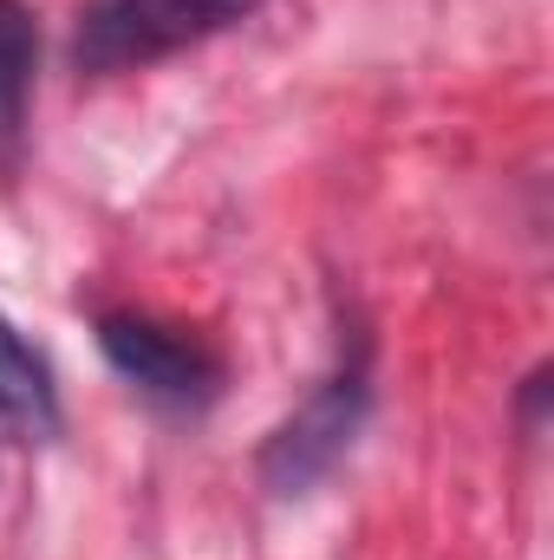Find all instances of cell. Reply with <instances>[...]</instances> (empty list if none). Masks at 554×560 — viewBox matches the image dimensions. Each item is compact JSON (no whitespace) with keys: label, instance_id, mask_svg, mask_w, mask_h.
Wrapping results in <instances>:
<instances>
[{"label":"cell","instance_id":"obj_1","mask_svg":"<svg viewBox=\"0 0 554 560\" xmlns=\"http://www.w3.org/2000/svg\"><path fill=\"white\" fill-rule=\"evenodd\" d=\"M255 7L262 0H85L79 33H72V59L92 79L143 72V66H163V59L242 26Z\"/></svg>","mask_w":554,"mask_h":560},{"label":"cell","instance_id":"obj_2","mask_svg":"<svg viewBox=\"0 0 554 560\" xmlns=\"http://www.w3.org/2000/svg\"><path fill=\"white\" fill-rule=\"evenodd\" d=\"M372 411V365H366V339H353V352H339V365L307 392V405L275 430V443L262 450V476L280 495L313 489L359 436V423Z\"/></svg>","mask_w":554,"mask_h":560},{"label":"cell","instance_id":"obj_3","mask_svg":"<svg viewBox=\"0 0 554 560\" xmlns=\"http://www.w3.org/2000/svg\"><path fill=\"white\" fill-rule=\"evenodd\" d=\"M99 346L112 359V372L125 385H138L143 398L170 405V411H203L216 405L222 392V352L189 332V326H170V319H150V313H105L99 319Z\"/></svg>","mask_w":554,"mask_h":560},{"label":"cell","instance_id":"obj_4","mask_svg":"<svg viewBox=\"0 0 554 560\" xmlns=\"http://www.w3.org/2000/svg\"><path fill=\"white\" fill-rule=\"evenodd\" d=\"M33 66H39V33L20 0H0V176L20 170L26 156V112H33Z\"/></svg>","mask_w":554,"mask_h":560},{"label":"cell","instance_id":"obj_5","mask_svg":"<svg viewBox=\"0 0 554 560\" xmlns=\"http://www.w3.org/2000/svg\"><path fill=\"white\" fill-rule=\"evenodd\" d=\"M0 423L26 430V436H53L59 430V398H53V372L46 359L0 319Z\"/></svg>","mask_w":554,"mask_h":560}]
</instances>
